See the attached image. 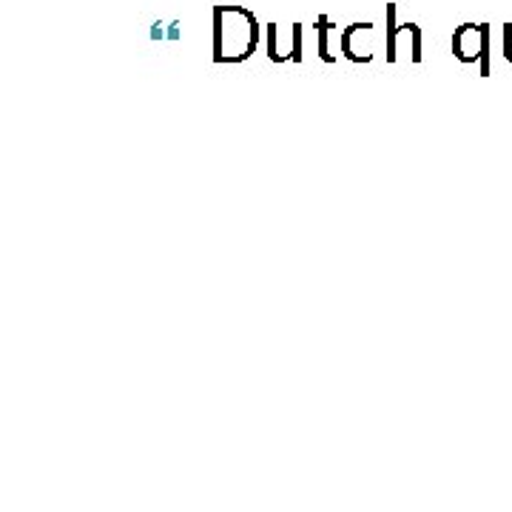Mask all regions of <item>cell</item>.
I'll return each mask as SVG.
<instances>
[{
  "instance_id": "cell-1",
  "label": "cell",
  "mask_w": 512,
  "mask_h": 512,
  "mask_svg": "<svg viewBox=\"0 0 512 512\" xmlns=\"http://www.w3.org/2000/svg\"><path fill=\"white\" fill-rule=\"evenodd\" d=\"M259 20L245 6H214V63H245L259 46Z\"/></svg>"
},
{
  "instance_id": "cell-5",
  "label": "cell",
  "mask_w": 512,
  "mask_h": 512,
  "mask_svg": "<svg viewBox=\"0 0 512 512\" xmlns=\"http://www.w3.org/2000/svg\"><path fill=\"white\" fill-rule=\"evenodd\" d=\"M387 63H396L399 49H396V37L402 35V26H396V3H387Z\"/></svg>"
},
{
  "instance_id": "cell-8",
  "label": "cell",
  "mask_w": 512,
  "mask_h": 512,
  "mask_svg": "<svg viewBox=\"0 0 512 512\" xmlns=\"http://www.w3.org/2000/svg\"><path fill=\"white\" fill-rule=\"evenodd\" d=\"M302 35H305V26L302 23H293L291 26V60L302 63Z\"/></svg>"
},
{
  "instance_id": "cell-6",
  "label": "cell",
  "mask_w": 512,
  "mask_h": 512,
  "mask_svg": "<svg viewBox=\"0 0 512 512\" xmlns=\"http://www.w3.org/2000/svg\"><path fill=\"white\" fill-rule=\"evenodd\" d=\"M265 43H268V57H271L274 63H285V60H288V57L279 52V40H276V23H274V20H271V23L265 26Z\"/></svg>"
},
{
  "instance_id": "cell-4",
  "label": "cell",
  "mask_w": 512,
  "mask_h": 512,
  "mask_svg": "<svg viewBox=\"0 0 512 512\" xmlns=\"http://www.w3.org/2000/svg\"><path fill=\"white\" fill-rule=\"evenodd\" d=\"M313 29H316V49H319V60H325V63H336V55L330 52V35L336 32V23H333L328 15H319L316 23H313Z\"/></svg>"
},
{
  "instance_id": "cell-2",
  "label": "cell",
  "mask_w": 512,
  "mask_h": 512,
  "mask_svg": "<svg viewBox=\"0 0 512 512\" xmlns=\"http://www.w3.org/2000/svg\"><path fill=\"white\" fill-rule=\"evenodd\" d=\"M373 35H376V23L356 20L348 29L339 32V52L350 63H370L373 60Z\"/></svg>"
},
{
  "instance_id": "cell-7",
  "label": "cell",
  "mask_w": 512,
  "mask_h": 512,
  "mask_svg": "<svg viewBox=\"0 0 512 512\" xmlns=\"http://www.w3.org/2000/svg\"><path fill=\"white\" fill-rule=\"evenodd\" d=\"M407 35H410V60L421 63V29L416 23H407Z\"/></svg>"
},
{
  "instance_id": "cell-3",
  "label": "cell",
  "mask_w": 512,
  "mask_h": 512,
  "mask_svg": "<svg viewBox=\"0 0 512 512\" xmlns=\"http://www.w3.org/2000/svg\"><path fill=\"white\" fill-rule=\"evenodd\" d=\"M453 55L461 63H473L481 57V26H476V23L458 26L456 35H453Z\"/></svg>"
}]
</instances>
